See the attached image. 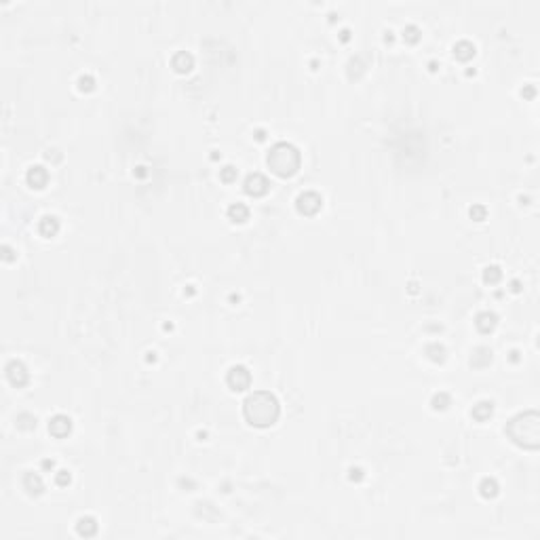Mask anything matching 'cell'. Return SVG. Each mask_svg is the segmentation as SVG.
<instances>
[{
    "label": "cell",
    "mask_w": 540,
    "mask_h": 540,
    "mask_svg": "<svg viewBox=\"0 0 540 540\" xmlns=\"http://www.w3.org/2000/svg\"><path fill=\"white\" fill-rule=\"evenodd\" d=\"M426 354H429V359H433L435 363L445 361V348H443L441 344H437V342H433V344L426 346Z\"/></svg>",
    "instance_id": "ffe728a7"
},
{
    "label": "cell",
    "mask_w": 540,
    "mask_h": 540,
    "mask_svg": "<svg viewBox=\"0 0 540 540\" xmlns=\"http://www.w3.org/2000/svg\"><path fill=\"white\" fill-rule=\"evenodd\" d=\"M70 431H72V420H70L68 416L64 414H57V416H53L49 420V433L53 437H57V439H64L70 435Z\"/></svg>",
    "instance_id": "ba28073f"
},
{
    "label": "cell",
    "mask_w": 540,
    "mask_h": 540,
    "mask_svg": "<svg viewBox=\"0 0 540 540\" xmlns=\"http://www.w3.org/2000/svg\"><path fill=\"white\" fill-rule=\"evenodd\" d=\"M511 285H513V291H519V289H521V287H519V283H517V281H513V283H511Z\"/></svg>",
    "instance_id": "836d02e7"
},
{
    "label": "cell",
    "mask_w": 540,
    "mask_h": 540,
    "mask_svg": "<svg viewBox=\"0 0 540 540\" xmlns=\"http://www.w3.org/2000/svg\"><path fill=\"white\" fill-rule=\"evenodd\" d=\"M403 40H405V42H411V45H414V42L420 40V30H418L416 25H407V27H403Z\"/></svg>",
    "instance_id": "7402d4cb"
},
{
    "label": "cell",
    "mask_w": 540,
    "mask_h": 540,
    "mask_svg": "<svg viewBox=\"0 0 540 540\" xmlns=\"http://www.w3.org/2000/svg\"><path fill=\"white\" fill-rule=\"evenodd\" d=\"M226 384H228L232 391L241 393V391L249 388V384H251V374L247 372V367L234 365V367H230L228 376H226Z\"/></svg>",
    "instance_id": "277c9868"
},
{
    "label": "cell",
    "mask_w": 540,
    "mask_h": 540,
    "mask_svg": "<svg viewBox=\"0 0 540 540\" xmlns=\"http://www.w3.org/2000/svg\"><path fill=\"white\" fill-rule=\"evenodd\" d=\"M486 216H488V211H486V207H483V205H475V207H471V218H473V220L481 222V220H486Z\"/></svg>",
    "instance_id": "484cf974"
},
{
    "label": "cell",
    "mask_w": 540,
    "mask_h": 540,
    "mask_svg": "<svg viewBox=\"0 0 540 540\" xmlns=\"http://www.w3.org/2000/svg\"><path fill=\"white\" fill-rule=\"evenodd\" d=\"M454 55H456V59H460V62H468L475 55V45L468 40H460L454 45Z\"/></svg>",
    "instance_id": "7c38bea8"
},
{
    "label": "cell",
    "mask_w": 540,
    "mask_h": 540,
    "mask_svg": "<svg viewBox=\"0 0 540 540\" xmlns=\"http://www.w3.org/2000/svg\"><path fill=\"white\" fill-rule=\"evenodd\" d=\"M268 188H270V184L262 173H251L245 179V192L249 196H264L268 192Z\"/></svg>",
    "instance_id": "52a82bcc"
},
{
    "label": "cell",
    "mask_w": 540,
    "mask_h": 540,
    "mask_svg": "<svg viewBox=\"0 0 540 540\" xmlns=\"http://www.w3.org/2000/svg\"><path fill=\"white\" fill-rule=\"evenodd\" d=\"M53 466H55L53 460H45V462H42V468H53Z\"/></svg>",
    "instance_id": "f1b7e54d"
},
{
    "label": "cell",
    "mask_w": 540,
    "mask_h": 540,
    "mask_svg": "<svg viewBox=\"0 0 540 540\" xmlns=\"http://www.w3.org/2000/svg\"><path fill=\"white\" fill-rule=\"evenodd\" d=\"M350 38V32L348 30H342V40H348Z\"/></svg>",
    "instance_id": "1f68e13d"
},
{
    "label": "cell",
    "mask_w": 540,
    "mask_h": 540,
    "mask_svg": "<svg viewBox=\"0 0 540 540\" xmlns=\"http://www.w3.org/2000/svg\"><path fill=\"white\" fill-rule=\"evenodd\" d=\"M295 207H297V211H300L302 216H315V213L323 207V198L317 192H304V194L297 196Z\"/></svg>",
    "instance_id": "5b68a950"
},
{
    "label": "cell",
    "mask_w": 540,
    "mask_h": 540,
    "mask_svg": "<svg viewBox=\"0 0 540 540\" xmlns=\"http://www.w3.org/2000/svg\"><path fill=\"white\" fill-rule=\"evenodd\" d=\"M5 260H11V249L5 247Z\"/></svg>",
    "instance_id": "d6a6232c"
},
{
    "label": "cell",
    "mask_w": 540,
    "mask_h": 540,
    "mask_svg": "<svg viewBox=\"0 0 540 540\" xmlns=\"http://www.w3.org/2000/svg\"><path fill=\"white\" fill-rule=\"evenodd\" d=\"M57 230H59V222H57V218H53V216H45L42 218L40 222H38V232L42 234V236H55L57 234Z\"/></svg>",
    "instance_id": "8fae6325"
},
{
    "label": "cell",
    "mask_w": 540,
    "mask_h": 540,
    "mask_svg": "<svg viewBox=\"0 0 540 540\" xmlns=\"http://www.w3.org/2000/svg\"><path fill=\"white\" fill-rule=\"evenodd\" d=\"M350 479L352 481H361L363 479V471H361V468H350Z\"/></svg>",
    "instance_id": "83f0119b"
},
{
    "label": "cell",
    "mask_w": 540,
    "mask_h": 540,
    "mask_svg": "<svg viewBox=\"0 0 540 540\" xmlns=\"http://www.w3.org/2000/svg\"><path fill=\"white\" fill-rule=\"evenodd\" d=\"M506 435L511 441L525 449H538L540 447V416L536 409L517 414L506 424Z\"/></svg>",
    "instance_id": "7a4b0ae2"
},
{
    "label": "cell",
    "mask_w": 540,
    "mask_h": 540,
    "mask_svg": "<svg viewBox=\"0 0 540 540\" xmlns=\"http://www.w3.org/2000/svg\"><path fill=\"white\" fill-rule=\"evenodd\" d=\"M23 488L27 490V494H34V496L45 490V486H42V479L36 473H27L23 477Z\"/></svg>",
    "instance_id": "2e32d148"
},
{
    "label": "cell",
    "mask_w": 540,
    "mask_h": 540,
    "mask_svg": "<svg viewBox=\"0 0 540 540\" xmlns=\"http://www.w3.org/2000/svg\"><path fill=\"white\" fill-rule=\"evenodd\" d=\"M7 378L13 386H23L27 378H30V374H27V369L21 361H9L7 363Z\"/></svg>",
    "instance_id": "8992f818"
},
{
    "label": "cell",
    "mask_w": 540,
    "mask_h": 540,
    "mask_svg": "<svg viewBox=\"0 0 540 540\" xmlns=\"http://www.w3.org/2000/svg\"><path fill=\"white\" fill-rule=\"evenodd\" d=\"M25 179H27V184H30L32 188H45L47 182H49V173H47L45 167L36 165V167H32L30 171H27V177Z\"/></svg>",
    "instance_id": "9c48e42d"
},
{
    "label": "cell",
    "mask_w": 540,
    "mask_h": 540,
    "mask_svg": "<svg viewBox=\"0 0 540 540\" xmlns=\"http://www.w3.org/2000/svg\"><path fill=\"white\" fill-rule=\"evenodd\" d=\"M300 152H297L295 146L287 144V141H279L270 148L268 152V167L270 171L277 173L279 177H291L297 169H300Z\"/></svg>",
    "instance_id": "3957f363"
},
{
    "label": "cell",
    "mask_w": 540,
    "mask_h": 540,
    "mask_svg": "<svg viewBox=\"0 0 540 540\" xmlns=\"http://www.w3.org/2000/svg\"><path fill=\"white\" fill-rule=\"evenodd\" d=\"M55 481H57V486H68V483H70V473L68 471H57Z\"/></svg>",
    "instance_id": "4316f807"
},
{
    "label": "cell",
    "mask_w": 540,
    "mask_h": 540,
    "mask_svg": "<svg viewBox=\"0 0 540 540\" xmlns=\"http://www.w3.org/2000/svg\"><path fill=\"white\" fill-rule=\"evenodd\" d=\"M228 218L232 220V222H245L247 218H249V209L243 205V203H234L230 209H228Z\"/></svg>",
    "instance_id": "ac0fdd59"
},
{
    "label": "cell",
    "mask_w": 540,
    "mask_h": 540,
    "mask_svg": "<svg viewBox=\"0 0 540 540\" xmlns=\"http://www.w3.org/2000/svg\"><path fill=\"white\" fill-rule=\"evenodd\" d=\"M490 361H492V350L490 348H477L475 354L471 357V363L475 367H486V365H490Z\"/></svg>",
    "instance_id": "d6986e66"
},
{
    "label": "cell",
    "mask_w": 540,
    "mask_h": 540,
    "mask_svg": "<svg viewBox=\"0 0 540 540\" xmlns=\"http://www.w3.org/2000/svg\"><path fill=\"white\" fill-rule=\"evenodd\" d=\"M243 414L247 418L249 424L253 426H270L275 424L279 414H281V407H279V401L275 395H270L266 391H255L253 395H249L245 403H243Z\"/></svg>",
    "instance_id": "6da1fadb"
},
{
    "label": "cell",
    "mask_w": 540,
    "mask_h": 540,
    "mask_svg": "<svg viewBox=\"0 0 540 540\" xmlns=\"http://www.w3.org/2000/svg\"><path fill=\"white\" fill-rule=\"evenodd\" d=\"M525 95H528V97H534V87H528V89H525Z\"/></svg>",
    "instance_id": "f546056e"
},
{
    "label": "cell",
    "mask_w": 540,
    "mask_h": 540,
    "mask_svg": "<svg viewBox=\"0 0 540 540\" xmlns=\"http://www.w3.org/2000/svg\"><path fill=\"white\" fill-rule=\"evenodd\" d=\"M255 137H258V139H264V137H266V133L260 129V131H255Z\"/></svg>",
    "instance_id": "4dcf8cb0"
},
{
    "label": "cell",
    "mask_w": 540,
    "mask_h": 540,
    "mask_svg": "<svg viewBox=\"0 0 540 540\" xmlns=\"http://www.w3.org/2000/svg\"><path fill=\"white\" fill-rule=\"evenodd\" d=\"M173 68L177 70V72H190L192 70V66H194V59H192V55L190 53H186V51H179V53H175V57H173Z\"/></svg>",
    "instance_id": "5bb4252c"
},
{
    "label": "cell",
    "mask_w": 540,
    "mask_h": 540,
    "mask_svg": "<svg viewBox=\"0 0 540 540\" xmlns=\"http://www.w3.org/2000/svg\"><path fill=\"white\" fill-rule=\"evenodd\" d=\"M220 179H222V182H226V184H232V182L236 179V169H234L232 165L224 167L222 171H220Z\"/></svg>",
    "instance_id": "cb8c5ba5"
},
{
    "label": "cell",
    "mask_w": 540,
    "mask_h": 540,
    "mask_svg": "<svg viewBox=\"0 0 540 540\" xmlns=\"http://www.w3.org/2000/svg\"><path fill=\"white\" fill-rule=\"evenodd\" d=\"M475 325H477V329H479L481 334H490V332L496 329V325H498V317H496L494 312H490V310L479 312Z\"/></svg>",
    "instance_id": "30bf717a"
},
{
    "label": "cell",
    "mask_w": 540,
    "mask_h": 540,
    "mask_svg": "<svg viewBox=\"0 0 540 540\" xmlns=\"http://www.w3.org/2000/svg\"><path fill=\"white\" fill-rule=\"evenodd\" d=\"M431 405H433L435 409H445V407L449 405V395H447V393H437V395L433 397Z\"/></svg>",
    "instance_id": "603a6c76"
},
{
    "label": "cell",
    "mask_w": 540,
    "mask_h": 540,
    "mask_svg": "<svg viewBox=\"0 0 540 540\" xmlns=\"http://www.w3.org/2000/svg\"><path fill=\"white\" fill-rule=\"evenodd\" d=\"M76 532L84 538H89V536H95L97 532V521L93 517H80L78 523H76Z\"/></svg>",
    "instance_id": "9a60e30c"
},
{
    "label": "cell",
    "mask_w": 540,
    "mask_h": 540,
    "mask_svg": "<svg viewBox=\"0 0 540 540\" xmlns=\"http://www.w3.org/2000/svg\"><path fill=\"white\" fill-rule=\"evenodd\" d=\"M483 279H486V283H498L502 279V270L498 266H488L483 270Z\"/></svg>",
    "instance_id": "44dd1931"
},
{
    "label": "cell",
    "mask_w": 540,
    "mask_h": 540,
    "mask_svg": "<svg viewBox=\"0 0 540 540\" xmlns=\"http://www.w3.org/2000/svg\"><path fill=\"white\" fill-rule=\"evenodd\" d=\"M479 492H481L483 498H494V496L498 494V483H496V479L486 477L479 483Z\"/></svg>",
    "instance_id": "e0dca14e"
},
{
    "label": "cell",
    "mask_w": 540,
    "mask_h": 540,
    "mask_svg": "<svg viewBox=\"0 0 540 540\" xmlns=\"http://www.w3.org/2000/svg\"><path fill=\"white\" fill-rule=\"evenodd\" d=\"M93 87H95V80L91 76H80L78 78V89L80 91H93Z\"/></svg>",
    "instance_id": "d4e9b609"
},
{
    "label": "cell",
    "mask_w": 540,
    "mask_h": 540,
    "mask_svg": "<svg viewBox=\"0 0 540 540\" xmlns=\"http://www.w3.org/2000/svg\"><path fill=\"white\" fill-rule=\"evenodd\" d=\"M473 418L477 420V422H486V420H490L492 418V414H494V403L492 401H479L475 407H473Z\"/></svg>",
    "instance_id": "4fadbf2b"
}]
</instances>
